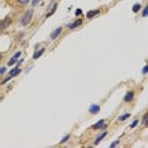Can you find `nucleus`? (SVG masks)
Masks as SVG:
<instances>
[{
	"label": "nucleus",
	"instance_id": "obj_23",
	"mask_svg": "<svg viewBox=\"0 0 148 148\" xmlns=\"http://www.w3.org/2000/svg\"><path fill=\"white\" fill-rule=\"evenodd\" d=\"M19 3H22V4H27V3H29L31 0H18Z\"/></svg>",
	"mask_w": 148,
	"mask_h": 148
},
{
	"label": "nucleus",
	"instance_id": "obj_25",
	"mask_svg": "<svg viewBox=\"0 0 148 148\" xmlns=\"http://www.w3.org/2000/svg\"><path fill=\"white\" fill-rule=\"evenodd\" d=\"M142 72L144 73V75H146V73L148 72V67H147V66H144V67H143V71H142Z\"/></svg>",
	"mask_w": 148,
	"mask_h": 148
},
{
	"label": "nucleus",
	"instance_id": "obj_16",
	"mask_svg": "<svg viewBox=\"0 0 148 148\" xmlns=\"http://www.w3.org/2000/svg\"><path fill=\"white\" fill-rule=\"evenodd\" d=\"M147 119H148V115H147V113H146V114H144V116H143V120H142L144 125H147Z\"/></svg>",
	"mask_w": 148,
	"mask_h": 148
},
{
	"label": "nucleus",
	"instance_id": "obj_27",
	"mask_svg": "<svg viewBox=\"0 0 148 148\" xmlns=\"http://www.w3.org/2000/svg\"><path fill=\"white\" fill-rule=\"evenodd\" d=\"M0 101H1V95H0Z\"/></svg>",
	"mask_w": 148,
	"mask_h": 148
},
{
	"label": "nucleus",
	"instance_id": "obj_19",
	"mask_svg": "<svg viewBox=\"0 0 148 148\" xmlns=\"http://www.w3.org/2000/svg\"><path fill=\"white\" fill-rule=\"evenodd\" d=\"M147 14H148V8H144V9H143L142 15H143V16H147Z\"/></svg>",
	"mask_w": 148,
	"mask_h": 148
},
{
	"label": "nucleus",
	"instance_id": "obj_6",
	"mask_svg": "<svg viewBox=\"0 0 148 148\" xmlns=\"http://www.w3.org/2000/svg\"><path fill=\"white\" fill-rule=\"evenodd\" d=\"M21 72H22V70L19 69L18 66H16L15 69H13V70H10V71H9V76H10L12 79H13V77L16 76V75H19V73H21Z\"/></svg>",
	"mask_w": 148,
	"mask_h": 148
},
{
	"label": "nucleus",
	"instance_id": "obj_5",
	"mask_svg": "<svg viewBox=\"0 0 148 148\" xmlns=\"http://www.w3.org/2000/svg\"><path fill=\"white\" fill-rule=\"evenodd\" d=\"M21 55H22V52H21V51H18L14 56L12 57V60L8 62V65H9V66H12V65H14V63H16V62H18V58L21 57Z\"/></svg>",
	"mask_w": 148,
	"mask_h": 148
},
{
	"label": "nucleus",
	"instance_id": "obj_20",
	"mask_svg": "<svg viewBox=\"0 0 148 148\" xmlns=\"http://www.w3.org/2000/svg\"><path fill=\"white\" fill-rule=\"evenodd\" d=\"M75 14H76L77 16H79V15H81V14H82V10H81V9H77V10L75 12Z\"/></svg>",
	"mask_w": 148,
	"mask_h": 148
},
{
	"label": "nucleus",
	"instance_id": "obj_2",
	"mask_svg": "<svg viewBox=\"0 0 148 148\" xmlns=\"http://www.w3.org/2000/svg\"><path fill=\"white\" fill-rule=\"evenodd\" d=\"M10 23H12V19L9 18V16L4 18L1 22H0V31H4L5 28H8V27L10 25Z\"/></svg>",
	"mask_w": 148,
	"mask_h": 148
},
{
	"label": "nucleus",
	"instance_id": "obj_18",
	"mask_svg": "<svg viewBox=\"0 0 148 148\" xmlns=\"http://www.w3.org/2000/svg\"><path fill=\"white\" fill-rule=\"evenodd\" d=\"M69 139H70V136H65V137H63V139L61 140V143H65V142H67Z\"/></svg>",
	"mask_w": 148,
	"mask_h": 148
},
{
	"label": "nucleus",
	"instance_id": "obj_9",
	"mask_svg": "<svg viewBox=\"0 0 148 148\" xmlns=\"http://www.w3.org/2000/svg\"><path fill=\"white\" fill-rule=\"evenodd\" d=\"M133 97H134V92H133V91H129V92H127V95L124 96V101H125V103H129V101H132V100H133Z\"/></svg>",
	"mask_w": 148,
	"mask_h": 148
},
{
	"label": "nucleus",
	"instance_id": "obj_21",
	"mask_svg": "<svg viewBox=\"0 0 148 148\" xmlns=\"http://www.w3.org/2000/svg\"><path fill=\"white\" fill-rule=\"evenodd\" d=\"M138 122H139V120H138V119H137V120H134V122L132 123V125H130V128H134V127H136L137 124H138Z\"/></svg>",
	"mask_w": 148,
	"mask_h": 148
},
{
	"label": "nucleus",
	"instance_id": "obj_8",
	"mask_svg": "<svg viewBox=\"0 0 148 148\" xmlns=\"http://www.w3.org/2000/svg\"><path fill=\"white\" fill-rule=\"evenodd\" d=\"M89 112L91 113V114H96V113H99V112H100V106H99V105H96V104H92V105L90 106Z\"/></svg>",
	"mask_w": 148,
	"mask_h": 148
},
{
	"label": "nucleus",
	"instance_id": "obj_1",
	"mask_svg": "<svg viewBox=\"0 0 148 148\" xmlns=\"http://www.w3.org/2000/svg\"><path fill=\"white\" fill-rule=\"evenodd\" d=\"M32 16H33V10H32V9L27 10V12L24 13V15H23V18L21 19L22 25H28V23L32 21Z\"/></svg>",
	"mask_w": 148,
	"mask_h": 148
},
{
	"label": "nucleus",
	"instance_id": "obj_22",
	"mask_svg": "<svg viewBox=\"0 0 148 148\" xmlns=\"http://www.w3.org/2000/svg\"><path fill=\"white\" fill-rule=\"evenodd\" d=\"M116 144H119V139H118V140H115V142H113L112 144H110V147H115Z\"/></svg>",
	"mask_w": 148,
	"mask_h": 148
},
{
	"label": "nucleus",
	"instance_id": "obj_14",
	"mask_svg": "<svg viewBox=\"0 0 148 148\" xmlns=\"http://www.w3.org/2000/svg\"><path fill=\"white\" fill-rule=\"evenodd\" d=\"M140 8H142V6H140V4H134V5H133V12H134V13H137Z\"/></svg>",
	"mask_w": 148,
	"mask_h": 148
},
{
	"label": "nucleus",
	"instance_id": "obj_7",
	"mask_svg": "<svg viewBox=\"0 0 148 148\" xmlns=\"http://www.w3.org/2000/svg\"><path fill=\"white\" fill-rule=\"evenodd\" d=\"M81 24H82V19H77V21L71 23V24H69V29H75V28H77V27L81 25Z\"/></svg>",
	"mask_w": 148,
	"mask_h": 148
},
{
	"label": "nucleus",
	"instance_id": "obj_12",
	"mask_svg": "<svg viewBox=\"0 0 148 148\" xmlns=\"http://www.w3.org/2000/svg\"><path fill=\"white\" fill-rule=\"evenodd\" d=\"M99 9H96V10H90V12H87V18H92V16H95L99 14Z\"/></svg>",
	"mask_w": 148,
	"mask_h": 148
},
{
	"label": "nucleus",
	"instance_id": "obj_15",
	"mask_svg": "<svg viewBox=\"0 0 148 148\" xmlns=\"http://www.w3.org/2000/svg\"><path fill=\"white\" fill-rule=\"evenodd\" d=\"M56 8H57V4H55V5H53L52 10H51V12H49V13H48V14H47V18H48V16H51V15L53 14V13H55V12H56Z\"/></svg>",
	"mask_w": 148,
	"mask_h": 148
},
{
	"label": "nucleus",
	"instance_id": "obj_13",
	"mask_svg": "<svg viewBox=\"0 0 148 148\" xmlns=\"http://www.w3.org/2000/svg\"><path fill=\"white\" fill-rule=\"evenodd\" d=\"M129 116H130V113H125V114H123V115H120L118 118V120H119V122H124V120L128 119Z\"/></svg>",
	"mask_w": 148,
	"mask_h": 148
},
{
	"label": "nucleus",
	"instance_id": "obj_26",
	"mask_svg": "<svg viewBox=\"0 0 148 148\" xmlns=\"http://www.w3.org/2000/svg\"><path fill=\"white\" fill-rule=\"evenodd\" d=\"M38 1H39V0H33L32 4H33V5H37V4H38Z\"/></svg>",
	"mask_w": 148,
	"mask_h": 148
},
{
	"label": "nucleus",
	"instance_id": "obj_28",
	"mask_svg": "<svg viewBox=\"0 0 148 148\" xmlns=\"http://www.w3.org/2000/svg\"><path fill=\"white\" fill-rule=\"evenodd\" d=\"M0 60H1V55H0Z\"/></svg>",
	"mask_w": 148,
	"mask_h": 148
},
{
	"label": "nucleus",
	"instance_id": "obj_10",
	"mask_svg": "<svg viewBox=\"0 0 148 148\" xmlns=\"http://www.w3.org/2000/svg\"><path fill=\"white\" fill-rule=\"evenodd\" d=\"M43 52H45V48H41L39 51H36V52H34V55H33V60H38L39 57L43 55Z\"/></svg>",
	"mask_w": 148,
	"mask_h": 148
},
{
	"label": "nucleus",
	"instance_id": "obj_3",
	"mask_svg": "<svg viewBox=\"0 0 148 148\" xmlns=\"http://www.w3.org/2000/svg\"><path fill=\"white\" fill-rule=\"evenodd\" d=\"M92 129H106V124L104 122V119H100L97 123L92 125Z\"/></svg>",
	"mask_w": 148,
	"mask_h": 148
},
{
	"label": "nucleus",
	"instance_id": "obj_4",
	"mask_svg": "<svg viewBox=\"0 0 148 148\" xmlns=\"http://www.w3.org/2000/svg\"><path fill=\"white\" fill-rule=\"evenodd\" d=\"M61 33H62V27H58V28H56L55 31L51 33V39H52V41H55V39H56L60 34H61Z\"/></svg>",
	"mask_w": 148,
	"mask_h": 148
},
{
	"label": "nucleus",
	"instance_id": "obj_24",
	"mask_svg": "<svg viewBox=\"0 0 148 148\" xmlns=\"http://www.w3.org/2000/svg\"><path fill=\"white\" fill-rule=\"evenodd\" d=\"M5 71H6L5 67H0V75H1V73H4Z\"/></svg>",
	"mask_w": 148,
	"mask_h": 148
},
{
	"label": "nucleus",
	"instance_id": "obj_17",
	"mask_svg": "<svg viewBox=\"0 0 148 148\" xmlns=\"http://www.w3.org/2000/svg\"><path fill=\"white\" fill-rule=\"evenodd\" d=\"M10 80H12V77H10V76H8L5 80H3V81H1V85H4V84H6L8 81H10Z\"/></svg>",
	"mask_w": 148,
	"mask_h": 148
},
{
	"label": "nucleus",
	"instance_id": "obj_11",
	"mask_svg": "<svg viewBox=\"0 0 148 148\" xmlns=\"http://www.w3.org/2000/svg\"><path fill=\"white\" fill-rule=\"evenodd\" d=\"M104 137H106V132H103L101 134H100V136L95 139V142H94V144H99V143L103 140V138H104Z\"/></svg>",
	"mask_w": 148,
	"mask_h": 148
}]
</instances>
